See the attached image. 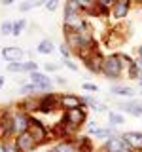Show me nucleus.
<instances>
[{
	"mask_svg": "<svg viewBox=\"0 0 142 152\" xmlns=\"http://www.w3.org/2000/svg\"><path fill=\"white\" fill-rule=\"evenodd\" d=\"M61 122L68 127L70 131L78 133L82 129V126L87 124V108H70V110H63V116H61Z\"/></svg>",
	"mask_w": 142,
	"mask_h": 152,
	"instance_id": "nucleus-1",
	"label": "nucleus"
},
{
	"mask_svg": "<svg viewBox=\"0 0 142 152\" xmlns=\"http://www.w3.org/2000/svg\"><path fill=\"white\" fill-rule=\"evenodd\" d=\"M123 72H125V69H123V65H121V61H120V57H117V53H110V55L104 57L101 74H102L106 80H114V82H117V80L123 76Z\"/></svg>",
	"mask_w": 142,
	"mask_h": 152,
	"instance_id": "nucleus-2",
	"label": "nucleus"
},
{
	"mask_svg": "<svg viewBox=\"0 0 142 152\" xmlns=\"http://www.w3.org/2000/svg\"><path fill=\"white\" fill-rule=\"evenodd\" d=\"M15 127H13V108H0V139L13 141Z\"/></svg>",
	"mask_w": 142,
	"mask_h": 152,
	"instance_id": "nucleus-3",
	"label": "nucleus"
},
{
	"mask_svg": "<svg viewBox=\"0 0 142 152\" xmlns=\"http://www.w3.org/2000/svg\"><path fill=\"white\" fill-rule=\"evenodd\" d=\"M55 110H61L59 93L46 91V93L38 95V112L40 114H53Z\"/></svg>",
	"mask_w": 142,
	"mask_h": 152,
	"instance_id": "nucleus-4",
	"label": "nucleus"
},
{
	"mask_svg": "<svg viewBox=\"0 0 142 152\" xmlns=\"http://www.w3.org/2000/svg\"><path fill=\"white\" fill-rule=\"evenodd\" d=\"M28 133L34 137V141L38 142V146L47 145V142L51 141V137H49V129H47V127L44 126V122H42L40 118H36L34 114L30 116V127H28Z\"/></svg>",
	"mask_w": 142,
	"mask_h": 152,
	"instance_id": "nucleus-5",
	"label": "nucleus"
},
{
	"mask_svg": "<svg viewBox=\"0 0 142 152\" xmlns=\"http://www.w3.org/2000/svg\"><path fill=\"white\" fill-rule=\"evenodd\" d=\"M104 57L106 55H102L101 51H91L89 55H85L82 57V63L83 66L89 70L91 74H101V70H102V63H104Z\"/></svg>",
	"mask_w": 142,
	"mask_h": 152,
	"instance_id": "nucleus-6",
	"label": "nucleus"
},
{
	"mask_svg": "<svg viewBox=\"0 0 142 152\" xmlns=\"http://www.w3.org/2000/svg\"><path fill=\"white\" fill-rule=\"evenodd\" d=\"M28 80H30L32 84H36L38 91H51L53 89V80H51V76H47L46 72H42V70H32V72H28Z\"/></svg>",
	"mask_w": 142,
	"mask_h": 152,
	"instance_id": "nucleus-7",
	"label": "nucleus"
},
{
	"mask_svg": "<svg viewBox=\"0 0 142 152\" xmlns=\"http://www.w3.org/2000/svg\"><path fill=\"white\" fill-rule=\"evenodd\" d=\"M13 142L17 145V148L21 152H34L38 148V142L34 141V137H32L28 131L17 133V135L13 137Z\"/></svg>",
	"mask_w": 142,
	"mask_h": 152,
	"instance_id": "nucleus-8",
	"label": "nucleus"
},
{
	"mask_svg": "<svg viewBox=\"0 0 142 152\" xmlns=\"http://www.w3.org/2000/svg\"><path fill=\"white\" fill-rule=\"evenodd\" d=\"M125 148H129V146L125 145L121 133H120V135L116 133V135L104 139V142H102V146H101V150H99V152H123ZM131 150H133V148H131Z\"/></svg>",
	"mask_w": 142,
	"mask_h": 152,
	"instance_id": "nucleus-9",
	"label": "nucleus"
},
{
	"mask_svg": "<svg viewBox=\"0 0 142 152\" xmlns=\"http://www.w3.org/2000/svg\"><path fill=\"white\" fill-rule=\"evenodd\" d=\"M30 116L32 114L23 112V110H19V108H13V127H15V135L17 133H23V131H28V127H30Z\"/></svg>",
	"mask_w": 142,
	"mask_h": 152,
	"instance_id": "nucleus-10",
	"label": "nucleus"
},
{
	"mask_svg": "<svg viewBox=\"0 0 142 152\" xmlns=\"http://www.w3.org/2000/svg\"><path fill=\"white\" fill-rule=\"evenodd\" d=\"M59 104H61V110H70V108H82L83 107L82 97L76 93H59Z\"/></svg>",
	"mask_w": 142,
	"mask_h": 152,
	"instance_id": "nucleus-11",
	"label": "nucleus"
},
{
	"mask_svg": "<svg viewBox=\"0 0 142 152\" xmlns=\"http://www.w3.org/2000/svg\"><path fill=\"white\" fill-rule=\"evenodd\" d=\"M131 8H133V0H116V4L112 6L110 17L116 19V21H121V19H125L131 13Z\"/></svg>",
	"mask_w": 142,
	"mask_h": 152,
	"instance_id": "nucleus-12",
	"label": "nucleus"
},
{
	"mask_svg": "<svg viewBox=\"0 0 142 152\" xmlns=\"http://www.w3.org/2000/svg\"><path fill=\"white\" fill-rule=\"evenodd\" d=\"M49 137L53 141H64V139H72L74 137V133L68 129V127L64 126L63 122H55L53 126H51V129H49Z\"/></svg>",
	"mask_w": 142,
	"mask_h": 152,
	"instance_id": "nucleus-13",
	"label": "nucleus"
},
{
	"mask_svg": "<svg viewBox=\"0 0 142 152\" xmlns=\"http://www.w3.org/2000/svg\"><path fill=\"white\" fill-rule=\"evenodd\" d=\"M0 55H2L8 63H15V61H23L25 50H21L19 46H4L2 50H0Z\"/></svg>",
	"mask_w": 142,
	"mask_h": 152,
	"instance_id": "nucleus-14",
	"label": "nucleus"
},
{
	"mask_svg": "<svg viewBox=\"0 0 142 152\" xmlns=\"http://www.w3.org/2000/svg\"><path fill=\"white\" fill-rule=\"evenodd\" d=\"M121 137L129 148L142 152V131H125V133H121Z\"/></svg>",
	"mask_w": 142,
	"mask_h": 152,
	"instance_id": "nucleus-15",
	"label": "nucleus"
},
{
	"mask_svg": "<svg viewBox=\"0 0 142 152\" xmlns=\"http://www.w3.org/2000/svg\"><path fill=\"white\" fill-rule=\"evenodd\" d=\"M117 110L123 112V114H131V116L135 118H140L142 116V107H140V101H133V99H129V101H123V103H117L116 104Z\"/></svg>",
	"mask_w": 142,
	"mask_h": 152,
	"instance_id": "nucleus-16",
	"label": "nucleus"
},
{
	"mask_svg": "<svg viewBox=\"0 0 142 152\" xmlns=\"http://www.w3.org/2000/svg\"><path fill=\"white\" fill-rule=\"evenodd\" d=\"M15 108L28 114L38 112V95H23V99L15 104Z\"/></svg>",
	"mask_w": 142,
	"mask_h": 152,
	"instance_id": "nucleus-17",
	"label": "nucleus"
},
{
	"mask_svg": "<svg viewBox=\"0 0 142 152\" xmlns=\"http://www.w3.org/2000/svg\"><path fill=\"white\" fill-rule=\"evenodd\" d=\"M8 72H32L38 70L36 61H15V63H8Z\"/></svg>",
	"mask_w": 142,
	"mask_h": 152,
	"instance_id": "nucleus-18",
	"label": "nucleus"
},
{
	"mask_svg": "<svg viewBox=\"0 0 142 152\" xmlns=\"http://www.w3.org/2000/svg\"><path fill=\"white\" fill-rule=\"evenodd\" d=\"M74 139V145H76V148L78 150H82V152H95V145H93V137L91 135H74L72 137Z\"/></svg>",
	"mask_w": 142,
	"mask_h": 152,
	"instance_id": "nucleus-19",
	"label": "nucleus"
},
{
	"mask_svg": "<svg viewBox=\"0 0 142 152\" xmlns=\"http://www.w3.org/2000/svg\"><path fill=\"white\" fill-rule=\"evenodd\" d=\"M110 95L116 97H125V99H133L135 97V89L131 86H123V84H114L110 88Z\"/></svg>",
	"mask_w": 142,
	"mask_h": 152,
	"instance_id": "nucleus-20",
	"label": "nucleus"
},
{
	"mask_svg": "<svg viewBox=\"0 0 142 152\" xmlns=\"http://www.w3.org/2000/svg\"><path fill=\"white\" fill-rule=\"evenodd\" d=\"M89 135L91 137H97V139H108V137L116 135V127L114 126H108V127H91L89 129Z\"/></svg>",
	"mask_w": 142,
	"mask_h": 152,
	"instance_id": "nucleus-21",
	"label": "nucleus"
},
{
	"mask_svg": "<svg viewBox=\"0 0 142 152\" xmlns=\"http://www.w3.org/2000/svg\"><path fill=\"white\" fill-rule=\"evenodd\" d=\"M53 50H55V46H53V42H51V38H44V40H40V44L36 46V51L40 55H51Z\"/></svg>",
	"mask_w": 142,
	"mask_h": 152,
	"instance_id": "nucleus-22",
	"label": "nucleus"
},
{
	"mask_svg": "<svg viewBox=\"0 0 142 152\" xmlns=\"http://www.w3.org/2000/svg\"><path fill=\"white\" fill-rule=\"evenodd\" d=\"M108 122H110V126L114 127H120L125 124V116H123V112L120 110H108Z\"/></svg>",
	"mask_w": 142,
	"mask_h": 152,
	"instance_id": "nucleus-23",
	"label": "nucleus"
},
{
	"mask_svg": "<svg viewBox=\"0 0 142 152\" xmlns=\"http://www.w3.org/2000/svg\"><path fill=\"white\" fill-rule=\"evenodd\" d=\"M55 148L59 152H76L78 148H76L74 145V139H64V141H57Z\"/></svg>",
	"mask_w": 142,
	"mask_h": 152,
	"instance_id": "nucleus-24",
	"label": "nucleus"
},
{
	"mask_svg": "<svg viewBox=\"0 0 142 152\" xmlns=\"http://www.w3.org/2000/svg\"><path fill=\"white\" fill-rule=\"evenodd\" d=\"M46 4V0H23L21 2V6H19V12H30V10H34L38 6H44Z\"/></svg>",
	"mask_w": 142,
	"mask_h": 152,
	"instance_id": "nucleus-25",
	"label": "nucleus"
},
{
	"mask_svg": "<svg viewBox=\"0 0 142 152\" xmlns=\"http://www.w3.org/2000/svg\"><path fill=\"white\" fill-rule=\"evenodd\" d=\"M25 27H27V19H25V17L17 19V21H13V31H12V36H21V32L25 31Z\"/></svg>",
	"mask_w": 142,
	"mask_h": 152,
	"instance_id": "nucleus-26",
	"label": "nucleus"
},
{
	"mask_svg": "<svg viewBox=\"0 0 142 152\" xmlns=\"http://www.w3.org/2000/svg\"><path fill=\"white\" fill-rule=\"evenodd\" d=\"M19 93H23V95H38L40 91H38L36 84L28 82V84H21V88H19Z\"/></svg>",
	"mask_w": 142,
	"mask_h": 152,
	"instance_id": "nucleus-27",
	"label": "nucleus"
},
{
	"mask_svg": "<svg viewBox=\"0 0 142 152\" xmlns=\"http://www.w3.org/2000/svg\"><path fill=\"white\" fill-rule=\"evenodd\" d=\"M140 76H142V70L135 65V59H133V63L127 66V78H131V80H138Z\"/></svg>",
	"mask_w": 142,
	"mask_h": 152,
	"instance_id": "nucleus-28",
	"label": "nucleus"
},
{
	"mask_svg": "<svg viewBox=\"0 0 142 152\" xmlns=\"http://www.w3.org/2000/svg\"><path fill=\"white\" fill-rule=\"evenodd\" d=\"M82 103H83L85 108H93L99 101H97V97H93V95H82Z\"/></svg>",
	"mask_w": 142,
	"mask_h": 152,
	"instance_id": "nucleus-29",
	"label": "nucleus"
},
{
	"mask_svg": "<svg viewBox=\"0 0 142 152\" xmlns=\"http://www.w3.org/2000/svg\"><path fill=\"white\" fill-rule=\"evenodd\" d=\"M12 31H13V21H4L0 25V34L8 36V34H12Z\"/></svg>",
	"mask_w": 142,
	"mask_h": 152,
	"instance_id": "nucleus-30",
	"label": "nucleus"
},
{
	"mask_svg": "<svg viewBox=\"0 0 142 152\" xmlns=\"http://www.w3.org/2000/svg\"><path fill=\"white\" fill-rule=\"evenodd\" d=\"M59 53L63 55V59H70V55H72V50H70V48L63 42V44L59 46Z\"/></svg>",
	"mask_w": 142,
	"mask_h": 152,
	"instance_id": "nucleus-31",
	"label": "nucleus"
},
{
	"mask_svg": "<svg viewBox=\"0 0 142 152\" xmlns=\"http://www.w3.org/2000/svg\"><path fill=\"white\" fill-rule=\"evenodd\" d=\"M117 57H120V61H121L123 69H127V66L133 63V57H131V55H127V53H120V51H117Z\"/></svg>",
	"mask_w": 142,
	"mask_h": 152,
	"instance_id": "nucleus-32",
	"label": "nucleus"
},
{
	"mask_svg": "<svg viewBox=\"0 0 142 152\" xmlns=\"http://www.w3.org/2000/svg\"><path fill=\"white\" fill-rule=\"evenodd\" d=\"M59 4H61V0H46V10L47 12H55L57 8H59Z\"/></svg>",
	"mask_w": 142,
	"mask_h": 152,
	"instance_id": "nucleus-33",
	"label": "nucleus"
},
{
	"mask_svg": "<svg viewBox=\"0 0 142 152\" xmlns=\"http://www.w3.org/2000/svg\"><path fill=\"white\" fill-rule=\"evenodd\" d=\"M82 89H83V91L95 93V91H99V86H97V84H91V82H83V84H82Z\"/></svg>",
	"mask_w": 142,
	"mask_h": 152,
	"instance_id": "nucleus-34",
	"label": "nucleus"
},
{
	"mask_svg": "<svg viewBox=\"0 0 142 152\" xmlns=\"http://www.w3.org/2000/svg\"><path fill=\"white\" fill-rule=\"evenodd\" d=\"M63 65L66 66V69H70V70H74V72H78V70H80V66H78V65H76V63H74V61H72V59H63Z\"/></svg>",
	"mask_w": 142,
	"mask_h": 152,
	"instance_id": "nucleus-35",
	"label": "nucleus"
},
{
	"mask_svg": "<svg viewBox=\"0 0 142 152\" xmlns=\"http://www.w3.org/2000/svg\"><path fill=\"white\" fill-rule=\"evenodd\" d=\"M93 110H95V112H108L110 108H108V104H104V103H97V104L93 107Z\"/></svg>",
	"mask_w": 142,
	"mask_h": 152,
	"instance_id": "nucleus-36",
	"label": "nucleus"
},
{
	"mask_svg": "<svg viewBox=\"0 0 142 152\" xmlns=\"http://www.w3.org/2000/svg\"><path fill=\"white\" fill-rule=\"evenodd\" d=\"M6 152H21L13 141H6Z\"/></svg>",
	"mask_w": 142,
	"mask_h": 152,
	"instance_id": "nucleus-37",
	"label": "nucleus"
},
{
	"mask_svg": "<svg viewBox=\"0 0 142 152\" xmlns=\"http://www.w3.org/2000/svg\"><path fill=\"white\" fill-rule=\"evenodd\" d=\"M95 2H97L99 6H106V8H110V10H112V6L116 4V0H95Z\"/></svg>",
	"mask_w": 142,
	"mask_h": 152,
	"instance_id": "nucleus-38",
	"label": "nucleus"
},
{
	"mask_svg": "<svg viewBox=\"0 0 142 152\" xmlns=\"http://www.w3.org/2000/svg\"><path fill=\"white\" fill-rule=\"evenodd\" d=\"M44 70H46V72H55V70H59V65H55V63H46V65H44Z\"/></svg>",
	"mask_w": 142,
	"mask_h": 152,
	"instance_id": "nucleus-39",
	"label": "nucleus"
},
{
	"mask_svg": "<svg viewBox=\"0 0 142 152\" xmlns=\"http://www.w3.org/2000/svg\"><path fill=\"white\" fill-rule=\"evenodd\" d=\"M0 152H6V141L0 139Z\"/></svg>",
	"mask_w": 142,
	"mask_h": 152,
	"instance_id": "nucleus-40",
	"label": "nucleus"
},
{
	"mask_svg": "<svg viewBox=\"0 0 142 152\" xmlns=\"http://www.w3.org/2000/svg\"><path fill=\"white\" fill-rule=\"evenodd\" d=\"M136 57H140V59H142V44L136 46Z\"/></svg>",
	"mask_w": 142,
	"mask_h": 152,
	"instance_id": "nucleus-41",
	"label": "nucleus"
},
{
	"mask_svg": "<svg viewBox=\"0 0 142 152\" xmlns=\"http://www.w3.org/2000/svg\"><path fill=\"white\" fill-rule=\"evenodd\" d=\"M15 0H2V6H12Z\"/></svg>",
	"mask_w": 142,
	"mask_h": 152,
	"instance_id": "nucleus-42",
	"label": "nucleus"
},
{
	"mask_svg": "<svg viewBox=\"0 0 142 152\" xmlns=\"http://www.w3.org/2000/svg\"><path fill=\"white\" fill-rule=\"evenodd\" d=\"M57 82H59L61 86H64V84H66V80H64V78H57Z\"/></svg>",
	"mask_w": 142,
	"mask_h": 152,
	"instance_id": "nucleus-43",
	"label": "nucleus"
},
{
	"mask_svg": "<svg viewBox=\"0 0 142 152\" xmlns=\"http://www.w3.org/2000/svg\"><path fill=\"white\" fill-rule=\"evenodd\" d=\"M4 82H6V78H4V76H0V89H2V86H4Z\"/></svg>",
	"mask_w": 142,
	"mask_h": 152,
	"instance_id": "nucleus-44",
	"label": "nucleus"
},
{
	"mask_svg": "<svg viewBox=\"0 0 142 152\" xmlns=\"http://www.w3.org/2000/svg\"><path fill=\"white\" fill-rule=\"evenodd\" d=\"M46 152H59V150H57V148H55V146H53V148H47Z\"/></svg>",
	"mask_w": 142,
	"mask_h": 152,
	"instance_id": "nucleus-45",
	"label": "nucleus"
},
{
	"mask_svg": "<svg viewBox=\"0 0 142 152\" xmlns=\"http://www.w3.org/2000/svg\"><path fill=\"white\" fill-rule=\"evenodd\" d=\"M133 4H138V6H142V0H133Z\"/></svg>",
	"mask_w": 142,
	"mask_h": 152,
	"instance_id": "nucleus-46",
	"label": "nucleus"
},
{
	"mask_svg": "<svg viewBox=\"0 0 142 152\" xmlns=\"http://www.w3.org/2000/svg\"><path fill=\"white\" fill-rule=\"evenodd\" d=\"M136 82H138V86H140V88H142V76H140L138 80H136Z\"/></svg>",
	"mask_w": 142,
	"mask_h": 152,
	"instance_id": "nucleus-47",
	"label": "nucleus"
},
{
	"mask_svg": "<svg viewBox=\"0 0 142 152\" xmlns=\"http://www.w3.org/2000/svg\"><path fill=\"white\" fill-rule=\"evenodd\" d=\"M123 152H136V150H131V148H125V150H123Z\"/></svg>",
	"mask_w": 142,
	"mask_h": 152,
	"instance_id": "nucleus-48",
	"label": "nucleus"
},
{
	"mask_svg": "<svg viewBox=\"0 0 142 152\" xmlns=\"http://www.w3.org/2000/svg\"><path fill=\"white\" fill-rule=\"evenodd\" d=\"M140 95H142V88H140Z\"/></svg>",
	"mask_w": 142,
	"mask_h": 152,
	"instance_id": "nucleus-49",
	"label": "nucleus"
},
{
	"mask_svg": "<svg viewBox=\"0 0 142 152\" xmlns=\"http://www.w3.org/2000/svg\"><path fill=\"white\" fill-rule=\"evenodd\" d=\"M76 152H82V150H76Z\"/></svg>",
	"mask_w": 142,
	"mask_h": 152,
	"instance_id": "nucleus-50",
	"label": "nucleus"
}]
</instances>
